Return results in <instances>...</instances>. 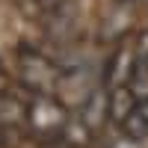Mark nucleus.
<instances>
[{
  "label": "nucleus",
  "mask_w": 148,
  "mask_h": 148,
  "mask_svg": "<svg viewBox=\"0 0 148 148\" xmlns=\"http://www.w3.org/2000/svg\"><path fill=\"white\" fill-rule=\"evenodd\" d=\"M27 121L39 139H59L68 130V116L62 104H56L47 92H36V98L27 104Z\"/></svg>",
  "instance_id": "obj_1"
},
{
  "label": "nucleus",
  "mask_w": 148,
  "mask_h": 148,
  "mask_svg": "<svg viewBox=\"0 0 148 148\" xmlns=\"http://www.w3.org/2000/svg\"><path fill=\"white\" fill-rule=\"evenodd\" d=\"M18 71H21V80L27 83L33 92H51V89H56L59 74H62L45 53L30 51V47H21L18 51Z\"/></svg>",
  "instance_id": "obj_2"
},
{
  "label": "nucleus",
  "mask_w": 148,
  "mask_h": 148,
  "mask_svg": "<svg viewBox=\"0 0 148 148\" xmlns=\"http://www.w3.org/2000/svg\"><path fill=\"white\" fill-rule=\"evenodd\" d=\"M121 130H125V136L130 142H142L148 139V95L139 98L136 107L127 113V119L121 121Z\"/></svg>",
  "instance_id": "obj_3"
},
{
  "label": "nucleus",
  "mask_w": 148,
  "mask_h": 148,
  "mask_svg": "<svg viewBox=\"0 0 148 148\" xmlns=\"http://www.w3.org/2000/svg\"><path fill=\"white\" fill-rule=\"evenodd\" d=\"M136 101H139V95H136V89H133L130 83L113 86V98H110V116H113V121L121 125V121L127 119V113L136 107Z\"/></svg>",
  "instance_id": "obj_4"
},
{
  "label": "nucleus",
  "mask_w": 148,
  "mask_h": 148,
  "mask_svg": "<svg viewBox=\"0 0 148 148\" xmlns=\"http://www.w3.org/2000/svg\"><path fill=\"white\" fill-rule=\"evenodd\" d=\"M107 113H110V98H104L98 89H92L86 95V101L80 104V121L86 127H98Z\"/></svg>",
  "instance_id": "obj_5"
},
{
  "label": "nucleus",
  "mask_w": 148,
  "mask_h": 148,
  "mask_svg": "<svg viewBox=\"0 0 148 148\" xmlns=\"http://www.w3.org/2000/svg\"><path fill=\"white\" fill-rule=\"evenodd\" d=\"M133 59H136V51L133 53H127V51H119L116 56H113V62H110V68H107V83L110 86H121L125 80H130L133 74H127L130 68H133Z\"/></svg>",
  "instance_id": "obj_6"
},
{
  "label": "nucleus",
  "mask_w": 148,
  "mask_h": 148,
  "mask_svg": "<svg viewBox=\"0 0 148 148\" xmlns=\"http://www.w3.org/2000/svg\"><path fill=\"white\" fill-rule=\"evenodd\" d=\"M136 62H148V30H142L136 39Z\"/></svg>",
  "instance_id": "obj_7"
},
{
  "label": "nucleus",
  "mask_w": 148,
  "mask_h": 148,
  "mask_svg": "<svg viewBox=\"0 0 148 148\" xmlns=\"http://www.w3.org/2000/svg\"><path fill=\"white\" fill-rule=\"evenodd\" d=\"M33 3H39L42 9H56V6H62V0H33Z\"/></svg>",
  "instance_id": "obj_8"
},
{
  "label": "nucleus",
  "mask_w": 148,
  "mask_h": 148,
  "mask_svg": "<svg viewBox=\"0 0 148 148\" xmlns=\"http://www.w3.org/2000/svg\"><path fill=\"white\" fill-rule=\"evenodd\" d=\"M119 3H133V0H119Z\"/></svg>",
  "instance_id": "obj_9"
}]
</instances>
